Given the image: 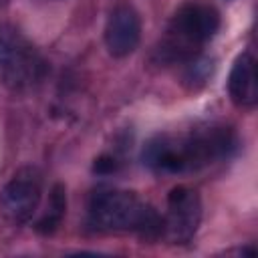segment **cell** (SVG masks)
<instances>
[{
	"mask_svg": "<svg viewBox=\"0 0 258 258\" xmlns=\"http://www.w3.org/2000/svg\"><path fill=\"white\" fill-rule=\"evenodd\" d=\"M240 149L238 133L228 125L196 127L187 133H161L151 137L141 161L155 173H191L220 161H230Z\"/></svg>",
	"mask_w": 258,
	"mask_h": 258,
	"instance_id": "6da1fadb",
	"label": "cell"
},
{
	"mask_svg": "<svg viewBox=\"0 0 258 258\" xmlns=\"http://www.w3.org/2000/svg\"><path fill=\"white\" fill-rule=\"evenodd\" d=\"M87 220L97 232H133L147 242L163 236V218L133 191L97 189L89 200Z\"/></svg>",
	"mask_w": 258,
	"mask_h": 258,
	"instance_id": "7a4b0ae2",
	"label": "cell"
},
{
	"mask_svg": "<svg viewBox=\"0 0 258 258\" xmlns=\"http://www.w3.org/2000/svg\"><path fill=\"white\" fill-rule=\"evenodd\" d=\"M220 28V12L210 4H183L171 18L163 40L155 48L159 62H187L214 38Z\"/></svg>",
	"mask_w": 258,
	"mask_h": 258,
	"instance_id": "3957f363",
	"label": "cell"
},
{
	"mask_svg": "<svg viewBox=\"0 0 258 258\" xmlns=\"http://www.w3.org/2000/svg\"><path fill=\"white\" fill-rule=\"evenodd\" d=\"M46 75V60L14 26L0 24V83L10 91H26Z\"/></svg>",
	"mask_w": 258,
	"mask_h": 258,
	"instance_id": "277c9868",
	"label": "cell"
},
{
	"mask_svg": "<svg viewBox=\"0 0 258 258\" xmlns=\"http://www.w3.org/2000/svg\"><path fill=\"white\" fill-rule=\"evenodd\" d=\"M42 171L36 165L20 167L0 189V214L14 226L26 224L42 198Z\"/></svg>",
	"mask_w": 258,
	"mask_h": 258,
	"instance_id": "5b68a950",
	"label": "cell"
},
{
	"mask_svg": "<svg viewBox=\"0 0 258 258\" xmlns=\"http://www.w3.org/2000/svg\"><path fill=\"white\" fill-rule=\"evenodd\" d=\"M202 222V200L196 189L175 185L167 194V214L163 218V236L171 244H187Z\"/></svg>",
	"mask_w": 258,
	"mask_h": 258,
	"instance_id": "8992f818",
	"label": "cell"
},
{
	"mask_svg": "<svg viewBox=\"0 0 258 258\" xmlns=\"http://www.w3.org/2000/svg\"><path fill=\"white\" fill-rule=\"evenodd\" d=\"M139 40H141L139 14L127 4L115 6L105 24V46L109 54L115 58L129 56L139 46Z\"/></svg>",
	"mask_w": 258,
	"mask_h": 258,
	"instance_id": "52a82bcc",
	"label": "cell"
},
{
	"mask_svg": "<svg viewBox=\"0 0 258 258\" xmlns=\"http://www.w3.org/2000/svg\"><path fill=\"white\" fill-rule=\"evenodd\" d=\"M228 93L236 107L254 109L258 103V85H256V58L250 50H244L236 56L230 77Z\"/></svg>",
	"mask_w": 258,
	"mask_h": 258,
	"instance_id": "ba28073f",
	"label": "cell"
},
{
	"mask_svg": "<svg viewBox=\"0 0 258 258\" xmlns=\"http://www.w3.org/2000/svg\"><path fill=\"white\" fill-rule=\"evenodd\" d=\"M67 214V187L64 183H54L50 187V198H48V206H46V212L44 216L36 222L34 230L42 236H50L58 230L62 218Z\"/></svg>",
	"mask_w": 258,
	"mask_h": 258,
	"instance_id": "9c48e42d",
	"label": "cell"
},
{
	"mask_svg": "<svg viewBox=\"0 0 258 258\" xmlns=\"http://www.w3.org/2000/svg\"><path fill=\"white\" fill-rule=\"evenodd\" d=\"M212 71H214V64H212L210 58H206V56H194L191 60H187V69L183 73V83L189 89H198V87H202L210 79Z\"/></svg>",
	"mask_w": 258,
	"mask_h": 258,
	"instance_id": "30bf717a",
	"label": "cell"
},
{
	"mask_svg": "<svg viewBox=\"0 0 258 258\" xmlns=\"http://www.w3.org/2000/svg\"><path fill=\"white\" fill-rule=\"evenodd\" d=\"M117 169H119V161H117L113 155L103 153V155H99V157L93 161V173H97V175H111V173H115Z\"/></svg>",
	"mask_w": 258,
	"mask_h": 258,
	"instance_id": "8fae6325",
	"label": "cell"
}]
</instances>
